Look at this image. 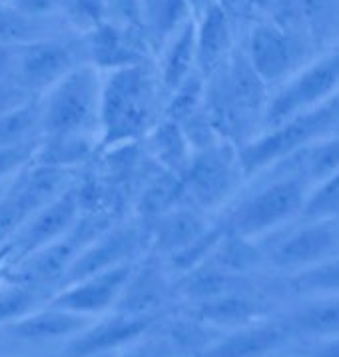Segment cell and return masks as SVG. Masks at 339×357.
Masks as SVG:
<instances>
[{"label": "cell", "instance_id": "cb8c5ba5", "mask_svg": "<svg viewBox=\"0 0 339 357\" xmlns=\"http://www.w3.org/2000/svg\"><path fill=\"white\" fill-rule=\"evenodd\" d=\"M294 335L331 340L339 335V296L308 298L283 317Z\"/></svg>", "mask_w": 339, "mask_h": 357}, {"label": "cell", "instance_id": "d590c367", "mask_svg": "<svg viewBox=\"0 0 339 357\" xmlns=\"http://www.w3.org/2000/svg\"><path fill=\"white\" fill-rule=\"evenodd\" d=\"M38 144H30V146H22V148H2L0 150V186L6 184L16 172L22 170L27 164H30L34 160Z\"/></svg>", "mask_w": 339, "mask_h": 357}, {"label": "cell", "instance_id": "7c38bea8", "mask_svg": "<svg viewBox=\"0 0 339 357\" xmlns=\"http://www.w3.org/2000/svg\"><path fill=\"white\" fill-rule=\"evenodd\" d=\"M243 52L268 86L283 84L292 74L308 64L301 36L273 20L255 22Z\"/></svg>", "mask_w": 339, "mask_h": 357}, {"label": "cell", "instance_id": "1f68e13d", "mask_svg": "<svg viewBox=\"0 0 339 357\" xmlns=\"http://www.w3.org/2000/svg\"><path fill=\"white\" fill-rule=\"evenodd\" d=\"M289 287L303 298L339 296V256L329 257L303 272L292 273Z\"/></svg>", "mask_w": 339, "mask_h": 357}, {"label": "cell", "instance_id": "4316f807", "mask_svg": "<svg viewBox=\"0 0 339 357\" xmlns=\"http://www.w3.org/2000/svg\"><path fill=\"white\" fill-rule=\"evenodd\" d=\"M40 120L43 96H30L29 100L0 114V150L40 142Z\"/></svg>", "mask_w": 339, "mask_h": 357}, {"label": "cell", "instance_id": "4dcf8cb0", "mask_svg": "<svg viewBox=\"0 0 339 357\" xmlns=\"http://www.w3.org/2000/svg\"><path fill=\"white\" fill-rule=\"evenodd\" d=\"M206 98H208V78L196 72L180 88H176L172 94L166 96L164 118L184 126L186 122H190L192 118H196L206 110Z\"/></svg>", "mask_w": 339, "mask_h": 357}, {"label": "cell", "instance_id": "7402d4cb", "mask_svg": "<svg viewBox=\"0 0 339 357\" xmlns=\"http://www.w3.org/2000/svg\"><path fill=\"white\" fill-rule=\"evenodd\" d=\"M156 72L164 94L168 96L176 88L184 84L190 76L198 72V52H196V20H188L160 48V58Z\"/></svg>", "mask_w": 339, "mask_h": 357}, {"label": "cell", "instance_id": "5b68a950", "mask_svg": "<svg viewBox=\"0 0 339 357\" xmlns=\"http://www.w3.org/2000/svg\"><path fill=\"white\" fill-rule=\"evenodd\" d=\"M78 170L30 162L10 178L0 196V248H4L36 212L56 200L78 180Z\"/></svg>", "mask_w": 339, "mask_h": 357}, {"label": "cell", "instance_id": "d6a6232c", "mask_svg": "<svg viewBox=\"0 0 339 357\" xmlns=\"http://www.w3.org/2000/svg\"><path fill=\"white\" fill-rule=\"evenodd\" d=\"M44 296L46 294L38 291L36 287L10 280L6 286L0 287V328L43 307L46 303L43 301Z\"/></svg>", "mask_w": 339, "mask_h": 357}, {"label": "cell", "instance_id": "3957f363", "mask_svg": "<svg viewBox=\"0 0 339 357\" xmlns=\"http://www.w3.org/2000/svg\"><path fill=\"white\" fill-rule=\"evenodd\" d=\"M269 180L248 196L234 200L220 220L229 234L250 240H264L282 231L296 218L303 215L310 204L311 188L306 180L282 168H271Z\"/></svg>", "mask_w": 339, "mask_h": 357}, {"label": "cell", "instance_id": "52a82bcc", "mask_svg": "<svg viewBox=\"0 0 339 357\" xmlns=\"http://www.w3.org/2000/svg\"><path fill=\"white\" fill-rule=\"evenodd\" d=\"M339 92V48L311 60L292 74L271 94L264 130L280 126L296 116L310 112L325 102L333 100Z\"/></svg>", "mask_w": 339, "mask_h": 357}, {"label": "cell", "instance_id": "60d3db41", "mask_svg": "<svg viewBox=\"0 0 339 357\" xmlns=\"http://www.w3.org/2000/svg\"><path fill=\"white\" fill-rule=\"evenodd\" d=\"M186 6L190 8V13L194 16V20H198L199 16H204L212 6H216V0H184Z\"/></svg>", "mask_w": 339, "mask_h": 357}, {"label": "cell", "instance_id": "5bb4252c", "mask_svg": "<svg viewBox=\"0 0 339 357\" xmlns=\"http://www.w3.org/2000/svg\"><path fill=\"white\" fill-rule=\"evenodd\" d=\"M150 48L152 46L146 32L136 24L118 26L114 22L102 20L92 26L90 34L84 38L86 58L102 74L150 62Z\"/></svg>", "mask_w": 339, "mask_h": 357}, {"label": "cell", "instance_id": "b9f144b4", "mask_svg": "<svg viewBox=\"0 0 339 357\" xmlns=\"http://www.w3.org/2000/svg\"><path fill=\"white\" fill-rule=\"evenodd\" d=\"M16 50H18V48H15V46H2V44H0V72L4 70L8 64H13Z\"/></svg>", "mask_w": 339, "mask_h": 357}, {"label": "cell", "instance_id": "7dc6e473", "mask_svg": "<svg viewBox=\"0 0 339 357\" xmlns=\"http://www.w3.org/2000/svg\"><path fill=\"white\" fill-rule=\"evenodd\" d=\"M6 2H8V0H0V4H6Z\"/></svg>", "mask_w": 339, "mask_h": 357}, {"label": "cell", "instance_id": "8992f818", "mask_svg": "<svg viewBox=\"0 0 339 357\" xmlns=\"http://www.w3.org/2000/svg\"><path fill=\"white\" fill-rule=\"evenodd\" d=\"M246 178L240 146L227 140L210 144L194 150L192 162L182 176L186 200L208 214L234 200Z\"/></svg>", "mask_w": 339, "mask_h": 357}, {"label": "cell", "instance_id": "f6af8a7d", "mask_svg": "<svg viewBox=\"0 0 339 357\" xmlns=\"http://www.w3.org/2000/svg\"><path fill=\"white\" fill-rule=\"evenodd\" d=\"M8 182H10V180H8ZM8 182H6V184H2V186H0V196H2V192H4V190H6V186H8Z\"/></svg>", "mask_w": 339, "mask_h": 357}, {"label": "cell", "instance_id": "ba28073f", "mask_svg": "<svg viewBox=\"0 0 339 357\" xmlns=\"http://www.w3.org/2000/svg\"><path fill=\"white\" fill-rule=\"evenodd\" d=\"M84 44L78 46L62 38H40L34 43L18 46L13 66V78L30 96H44L52 86H56L68 72L84 64ZM86 54V52H84Z\"/></svg>", "mask_w": 339, "mask_h": 357}, {"label": "cell", "instance_id": "f1b7e54d", "mask_svg": "<svg viewBox=\"0 0 339 357\" xmlns=\"http://www.w3.org/2000/svg\"><path fill=\"white\" fill-rule=\"evenodd\" d=\"M140 15L152 48H162L176 30L194 18L184 0H140Z\"/></svg>", "mask_w": 339, "mask_h": 357}, {"label": "cell", "instance_id": "83f0119b", "mask_svg": "<svg viewBox=\"0 0 339 357\" xmlns=\"http://www.w3.org/2000/svg\"><path fill=\"white\" fill-rule=\"evenodd\" d=\"M154 331L164 335L168 342H172L178 349L192 357H202L213 343L218 342L226 331L212 328L204 321H199L194 315L184 314L176 319H166L158 321L154 326Z\"/></svg>", "mask_w": 339, "mask_h": 357}, {"label": "cell", "instance_id": "e575fe53", "mask_svg": "<svg viewBox=\"0 0 339 357\" xmlns=\"http://www.w3.org/2000/svg\"><path fill=\"white\" fill-rule=\"evenodd\" d=\"M120 357H192L178 349L172 342H168L164 335L158 331H150L144 337L136 340L134 343L120 349Z\"/></svg>", "mask_w": 339, "mask_h": 357}, {"label": "cell", "instance_id": "8fae6325", "mask_svg": "<svg viewBox=\"0 0 339 357\" xmlns=\"http://www.w3.org/2000/svg\"><path fill=\"white\" fill-rule=\"evenodd\" d=\"M148 254V231L144 224L110 226L98 234L72 261L60 289L94 273L106 272L124 264H134Z\"/></svg>", "mask_w": 339, "mask_h": 357}, {"label": "cell", "instance_id": "d4e9b609", "mask_svg": "<svg viewBox=\"0 0 339 357\" xmlns=\"http://www.w3.org/2000/svg\"><path fill=\"white\" fill-rule=\"evenodd\" d=\"M276 168L292 172L310 184L311 192L339 172V134L311 144L310 148L287 158Z\"/></svg>", "mask_w": 339, "mask_h": 357}, {"label": "cell", "instance_id": "ffe728a7", "mask_svg": "<svg viewBox=\"0 0 339 357\" xmlns=\"http://www.w3.org/2000/svg\"><path fill=\"white\" fill-rule=\"evenodd\" d=\"M188 314L198 317L199 321L220 331H232V329L266 319L269 307L266 300L262 298V294H257L254 287L250 286L222 296L218 300L190 305Z\"/></svg>", "mask_w": 339, "mask_h": 357}, {"label": "cell", "instance_id": "8d00e7d4", "mask_svg": "<svg viewBox=\"0 0 339 357\" xmlns=\"http://www.w3.org/2000/svg\"><path fill=\"white\" fill-rule=\"evenodd\" d=\"M6 4H10L15 10L22 13L30 18H38L44 20L46 16L54 15L60 8L72 6L70 0H8Z\"/></svg>", "mask_w": 339, "mask_h": 357}, {"label": "cell", "instance_id": "6da1fadb", "mask_svg": "<svg viewBox=\"0 0 339 357\" xmlns=\"http://www.w3.org/2000/svg\"><path fill=\"white\" fill-rule=\"evenodd\" d=\"M166 94L150 62L104 74L98 152L146 140L164 118Z\"/></svg>", "mask_w": 339, "mask_h": 357}, {"label": "cell", "instance_id": "484cf974", "mask_svg": "<svg viewBox=\"0 0 339 357\" xmlns=\"http://www.w3.org/2000/svg\"><path fill=\"white\" fill-rule=\"evenodd\" d=\"M144 142L162 170L172 172L180 178L184 176L194 156V146L190 144L184 128L178 122L162 118Z\"/></svg>", "mask_w": 339, "mask_h": 357}, {"label": "cell", "instance_id": "e0dca14e", "mask_svg": "<svg viewBox=\"0 0 339 357\" xmlns=\"http://www.w3.org/2000/svg\"><path fill=\"white\" fill-rule=\"evenodd\" d=\"M210 226L212 220L204 210L184 202L146 224L148 252L170 259L190 248Z\"/></svg>", "mask_w": 339, "mask_h": 357}, {"label": "cell", "instance_id": "9a60e30c", "mask_svg": "<svg viewBox=\"0 0 339 357\" xmlns=\"http://www.w3.org/2000/svg\"><path fill=\"white\" fill-rule=\"evenodd\" d=\"M134 266L136 261L74 282L70 286L58 289L46 303L86 317H98L106 312H114L130 275L134 272Z\"/></svg>", "mask_w": 339, "mask_h": 357}, {"label": "cell", "instance_id": "f35d334b", "mask_svg": "<svg viewBox=\"0 0 339 357\" xmlns=\"http://www.w3.org/2000/svg\"><path fill=\"white\" fill-rule=\"evenodd\" d=\"M70 4L76 10H80L86 18L92 20V26L104 20V10H106L104 0H70Z\"/></svg>", "mask_w": 339, "mask_h": 357}, {"label": "cell", "instance_id": "277c9868", "mask_svg": "<svg viewBox=\"0 0 339 357\" xmlns=\"http://www.w3.org/2000/svg\"><path fill=\"white\" fill-rule=\"evenodd\" d=\"M333 134H339V108L336 98L280 126L262 130L252 142L240 148L246 176L254 178L271 170L287 158L310 148L311 144Z\"/></svg>", "mask_w": 339, "mask_h": 357}, {"label": "cell", "instance_id": "4fadbf2b", "mask_svg": "<svg viewBox=\"0 0 339 357\" xmlns=\"http://www.w3.org/2000/svg\"><path fill=\"white\" fill-rule=\"evenodd\" d=\"M176 296V278L170 272L164 257L148 252L134 266V272L116 303L114 312L134 317H156Z\"/></svg>", "mask_w": 339, "mask_h": 357}, {"label": "cell", "instance_id": "2e32d148", "mask_svg": "<svg viewBox=\"0 0 339 357\" xmlns=\"http://www.w3.org/2000/svg\"><path fill=\"white\" fill-rule=\"evenodd\" d=\"M160 319L134 317L112 312L102 319H94L88 328L72 337L60 357H90L106 351H120L126 345L150 333Z\"/></svg>", "mask_w": 339, "mask_h": 357}, {"label": "cell", "instance_id": "ab89813d", "mask_svg": "<svg viewBox=\"0 0 339 357\" xmlns=\"http://www.w3.org/2000/svg\"><path fill=\"white\" fill-rule=\"evenodd\" d=\"M308 357H339V335L331 340H324V343L317 345Z\"/></svg>", "mask_w": 339, "mask_h": 357}, {"label": "cell", "instance_id": "9c48e42d", "mask_svg": "<svg viewBox=\"0 0 339 357\" xmlns=\"http://www.w3.org/2000/svg\"><path fill=\"white\" fill-rule=\"evenodd\" d=\"M82 214H84V208L80 202L78 180H76L56 200L46 204L40 212L32 215L29 222L16 231L15 238L2 248V252L8 256L15 268L27 257L34 256L36 252L68 236L80 222Z\"/></svg>", "mask_w": 339, "mask_h": 357}, {"label": "cell", "instance_id": "603a6c76", "mask_svg": "<svg viewBox=\"0 0 339 357\" xmlns=\"http://www.w3.org/2000/svg\"><path fill=\"white\" fill-rule=\"evenodd\" d=\"M250 278L227 273L212 264H202L199 268L184 273L176 280V296H180L190 305L212 301L227 296L232 291H238L243 287H250Z\"/></svg>", "mask_w": 339, "mask_h": 357}, {"label": "cell", "instance_id": "74e56055", "mask_svg": "<svg viewBox=\"0 0 339 357\" xmlns=\"http://www.w3.org/2000/svg\"><path fill=\"white\" fill-rule=\"evenodd\" d=\"M216 2L224 10V15L232 20V24L250 22L257 13L252 0H216Z\"/></svg>", "mask_w": 339, "mask_h": 357}, {"label": "cell", "instance_id": "f546056e", "mask_svg": "<svg viewBox=\"0 0 339 357\" xmlns=\"http://www.w3.org/2000/svg\"><path fill=\"white\" fill-rule=\"evenodd\" d=\"M264 259H268L266 250L259 245L257 240L241 238V236L227 231L226 238L220 242L218 250L208 259V264H212L227 273L248 278L255 268H259L264 264Z\"/></svg>", "mask_w": 339, "mask_h": 357}, {"label": "cell", "instance_id": "bcb514c9", "mask_svg": "<svg viewBox=\"0 0 339 357\" xmlns=\"http://www.w3.org/2000/svg\"><path fill=\"white\" fill-rule=\"evenodd\" d=\"M336 102H338V108H339V92H338V96H336Z\"/></svg>", "mask_w": 339, "mask_h": 357}, {"label": "cell", "instance_id": "44dd1931", "mask_svg": "<svg viewBox=\"0 0 339 357\" xmlns=\"http://www.w3.org/2000/svg\"><path fill=\"white\" fill-rule=\"evenodd\" d=\"M198 72L208 80L222 72L234 56V24L216 4L196 20Z\"/></svg>", "mask_w": 339, "mask_h": 357}, {"label": "cell", "instance_id": "7bdbcfd3", "mask_svg": "<svg viewBox=\"0 0 339 357\" xmlns=\"http://www.w3.org/2000/svg\"><path fill=\"white\" fill-rule=\"evenodd\" d=\"M252 2H254L255 10H259V13H269L276 4V0H252Z\"/></svg>", "mask_w": 339, "mask_h": 357}, {"label": "cell", "instance_id": "ac0fdd59", "mask_svg": "<svg viewBox=\"0 0 339 357\" xmlns=\"http://www.w3.org/2000/svg\"><path fill=\"white\" fill-rule=\"evenodd\" d=\"M283 319H262L226 331L202 357H269L278 354L292 337Z\"/></svg>", "mask_w": 339, "mask_h": 357}, {"label": "cell", "instance_id": "7a4b0ae2", "mask_svg": "<svg viewBox=\"0 0 339 357\" xmlns=\"http://www.w3.org/2000/svg\"><path fill=\"white\" fill-rule=\"evenodd\" d=\"M104 74L84 62L43 96L40 142L94 140L100 146Z\"/></svg>", "mask_w": 339, "mask_h": 357}, {"label": "cell", "instance_id": "836d02e7", "mask_svg": "<svg viewBox=\"0 0 339 357\" xmlns=\"http://www.w3.org/2000/svg\"><path fill=\"white\" fill-rule=\"evenodd\" d=\"M48 38L44 34V20L30 18L15 10L10 4H0V44L2 46H24V44Z\"/></svg>", "mask_w": 339, "mask_h": 357}, {"label": "cell", "instance_id": "30bf717a", "mask_svg": "<svg viewBox=\"0 0 339 357\" xmlns=\"http://www.w3.org/2000/svg\"><path fill=\"white\" fill-rule=\"evenodd\" d=\"M339 256V220L317 218L308 220L303 226L283 231L266 250V257L278 272H303L329 257Z\"/></svg>", "mask_w": 339, "mask_h": 357}, {"label": "cell", "instance_id": "d6986e66", "mask_svg": "<svg viewBox=\"0 0 339 357\" xmlns=\"http://www.w3.org/2000/svg\"><path fill=\"white\" fill-rule=\"evenodd\" d=\"M96 317L74 314L44 303L43 307L30 312L24 317L0 328L8 337L24 343H48L58 340H72L82 333Z\"/></svg>", "mask_w": 339, "mask_h": 357}, {"label": "cell", "instance_id": "ee69618b", "mask_svg": "<svg viewBox=\"0 0 339 357\" xmlns=\"http://www.w3.org/2000/svg\"><path fill=\"white\" fill-rule=\"evenodd\" d=\"M90 357H120V351H106V354H96V356Z\"/></svg>", "mask_w": 339, "mask_h": 357}]
</instances>
